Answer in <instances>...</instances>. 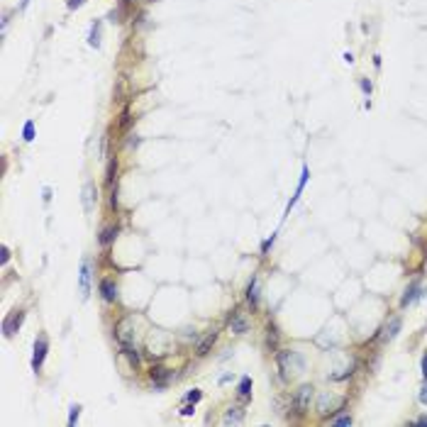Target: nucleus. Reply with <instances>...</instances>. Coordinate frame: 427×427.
Returning <instances> with one entry per match:
<instances>
[{
    "label": "nucleus",
    "mask_w": 427,
    "mask_h": 427,
    "mask_svg": "<svg viewBox=\"0 0 427 427\" xmlns=\"http://www.w3.org/2000/svg\"><path fill=\"white\" fill-rule=\"evenodd\" d=\"M398 330H400V320L395 317V320H390V325L386 327V339H393L398 334Z\"/></svg>",
    "instance_id": "obj_21"
},
{
    "label": "nucleus",
    "mask_w": 427,
    "mask_h": 427,
    "mask_svg": "<svg viewBox=\"0 0 427 427\" xmlns=\"http://www.w3.org/2000/svg\"><path fill=\"white\" fill-rule=\"evenodd\" d=\"M115 237H117V227H105L100 235V244H112Z\"/></svg>",
    "instance_id": "obj_19"
},
{
    "label": "nucleus",
    "mask_w": 427,
    "mask_h": 427,
    "mask_svg": "<svg viewBox=\"0 0 427 427\" xmlns=\"http://www.w3.org/2000/svg\"><path fill=\"white\" fill-rule=\"evenodd\" d=\"M313 395H315V388H313L310 383H305V386H300V388L296 390L293 405H296V412H298V415L308 412V408H310V400H313Z\"/></svg>",
    "instance_id": "obj_2"
},
{
    "label": "nucleus",
    "mask_w": 427,
    "mask_h": 427,
    "mask_svg": "<svg viewBox=\"0 0 427 427\" xmlns=\"http://www.w3.org/2000/svg\"><path fill=\"white\" fill-rule=\"evenodd\" d=\"M215 339H218V330H212V332L207 334V337H205L203 342L198 344V356H205V354L210 352V347L215 344Z\"/></svg>",
    "instance_id": "obj_15"
},
{
    "label": "nucleus",
    "mask_w": 427,
    "mask_h": 427,
    "mask_svg": "<svg viewBox=\"0 0 427 427\" xmlns=\"http://www.w3.org/2000/svg\"><path fill=\"white\" fill-rule=\"evenodd\" d=\"M47 349H49L47 339H44V337H39L37 342H35V354H32V369H35V371H39V369H42V364H44V356H47Z\"/></svg>",
    "instance_id": "obj_6"
},
{
    "label": "nucleus",
    "mask_w": 427,
    "mask_h": 427,
    "mask_svg": "<svg viewBox=\"0 0 427 427\" xmlns=\"http://www.w3.org/2000/svg\"><path fill=\"white\" fill-rule=\"evenodd\" d=\"M200 398H203V393H200L198 388H193V390H190V393L186 395V400H188V403H198Z\"/></svg>",
    "instance_id": "obj_23"
},
{
    "label": "nucleus",
    "mask_w": 427,
    "mask_h": 427,
    "mask_svg": "<svg viewBox=\"0 0 427 427\" xmlns=\"http://www.w3.org/2000/svg\"><path fill=\"white\" fill-rule=\"evenodd\" d=\"M422 376H425V378H427V354H425V356H422Z\"/></svg>",
    "instance_id": "obj_30"
},
{
    "label": "nucleus",
    "mask_w": 427,
    "mask_h": 427,
    "mask_svg": "<svg viewBox=\"0 0 427 427\" xmlns=\"http://www.w3.org/2000/svg\"><path fill=\"white\" fill-rule=\"evenodd\" d=\"M91 261L83 259L81 261V271H78V293H81V298L86 300L88 298V293H91Z\"/></svg>",
    "instance_id": "obj_4"
},
{
    "label": "nucleus",
    "mask_w": 427,
    "mask_h": 427,
    "mask_svg": "<svg viewBox=\"0 0 427 427\" xmlns=\"http://www.w3.org/2000/svg\"><path fill=\"white\" fill-rule=\"evenodd\" d=\"M115 337L120 342V349L122 347H134V332H132V320H122L117 327H115Z\"/></svg>",
    "instance_id": "obj_3"
},
{
    "label": "nucleus",
    "mask_w": 427,
    "mask_h": 427,
    "mask_svg": "<svg viewBox=\"0 0 427 427\" xmlns=\"http://www.w3.org/2000/svg\"><path fill=\"white\" fill-rule=\"evenodd\" d=\"M83 3H86V0H69L66 5H69V10H78V8H81Z\"/></svg>",
    "instance_id": "obj_26"
},
{
    "label": "nucleus",
    "mask_w": 427,
    "mask_h": 427,
    "mask_svg": "<svg viewBox=\"0 0 427 427\" xmlns=\"http://www.w3.org/2000/svg\"><path fill=\"white\" fill-rule=\"evenodd\" d=\"M8 22H10V18L5 15V18H3V35H5V30H8Z\"/></svg>",
    "instance_id": "obj_33"
},
{
    "label": "nucleus",
    "mask_w": 427,
    "mask_h": 427,
    "mask_svg": "<svg viewBox=\"0 0 427 427\" xmlns=\"http://www.w3.org/2000/svg\"><path fill=\"white\" fill-rule=\"evenodd\" d=\"M420 403H425V405H427V386L422 388V393H420Z\"/></svg>",
    "instance_id": "obj_29"
},
{
    "label": "nucleus",
    "mask_w": 427,
    "mask_h": 427,
    "mask_svg": "<svg viewBox=\"0 0 427 427\" xmlns=\"http://www.w3.org/2000/svg\"><path fill=\"white\" fill-rule=\"evenodd\" d=\"M415 425H427V415H422V417H417V420H415Z\"/></svg>",
    "instance_id": "obj_31"
},
{
    "label": "nucleus",
    "mask_w": 427,
    "mask_h": 427,
    "mask_svg": "<svg viewBox=\"0 0 427 427\" xmlns=\"http://www.w3.org/2000/svg\"><path fill=\"white\" fill-rule=\"evenodd\" d=\"M308 178H310V171H308V166H303V173H300V183H298L296 188V195L291 198V203H288V207H286V212H291V207L298 203V198H300V193H303V188H305V183H308Z\"/></svg>",
    "instance_id": "obj_11"
},
{
    "label": "nucleus",
    "mask_w": 427,
    "mask_h": 427,
    "mask_svg": "<svg viewBox=\"0 0 427 427\" xmlns=\"http://www.w3.org/2000/svg\"><path fill=\"white\" fill-rule=\"evenodd\" d=\"M274 240H276V235H271L269 240H266V242H264V244H261V254H266V252H269V247L274 244Z\"/></svg>",
    "instance_id": "obj_25"
},
{
    "label": "nucleus",
    "mask_w": 427,
    "mask_h": 427,
    "mask_svg": "<svg viewBox=\"0 0 427 427\" xmlns=\"http://www.w3.org/2000/svg\"><path fill=\"white\" fill-rule=\"evenodd\" d=\"M247 300H249V305H252V308H257V303H259V279H252V281H249V288H247Z\"/></svg>",
    "instance_id": "obj_13"
},
{
    "label": "nucleus",
    "mask_w": 427,
    "mask_h": 427,
    "mask_svg": "<svg viewBox=\"0 0 427 427\" xmlns=\"http://www.w3.org/2000/svg\"><path fill=\"white\" fill-rule=\"evenodd\" d=\"M8 261H10V249L3 247V264H8Z\"/></svg>",
    "instance_id": "obj_28"
},
{
    "label": "nucleus",
    "mask_w": 427,
    "mask_h": 427,
    "mask_svg": "<svg viewBox=\"0 0 427 427\" xmlns=\"http://www.w3.org/2000/svg\"><path fill=\"white\" fill-rule=\"evenodd\" d=\"M330 422L332 425H352V415H339V417H332Z\"/></svg>",
    "instance_id": "obj_22"
},
{
    "label": "nucleus",
    "mask_w": 427,
    "mask_h": 427,
    "mask_svg": "<svg viewBox=\"0 0 427 427\" xmlns=\"http://www.w3.org/2000/svg\"><path fill=\"white\" fill-rule=\"evenodd\" d=\"M151 381L161 388V386H166V381H168V371L164 369V366H154L151 369Z\"/></svg>",
    "instance_id": "obj_14"
},
{
    "label": "nucleus",
    "mask_w": 427,
    "mask_h": 427,
    "mask_svg": "<svg viewBox=\"0 0 427 427\" xmlns=\"http://www.w3.org/2000/svg\"><path fill=\"white\" fill-rule=\"evenodd\" d=\"M230 330L235 334H244L249 330V322H247V317L242 315L240 310H235L232 315H230Z\"/></svg>",
    "instance_id": "obj_9"
},
{
    "label": "nucleus",
    "mask_w": 427,
    "mask_h": 427,
    "mask_svg": "<svg viewBox=\"0 0 427 427\" xmlns=\"http://www.w3.org/2000/svg\"><path fill=\"white\" fill-rule=\"evenodd\" d=\"M22 320H25V313L22 310H15L10 317H5V322H3V332L5 337H13V334L20 330V325H22Z\"/></svg>",
    "instance_id": "obj_5"
},
{
    "label": "nucleus",
    "mask_w": 427,
    "mask_h": 427,
    "mask_svg": "<svg viewBox=\"0 0 427 427\" xmlns=\"http://www.w3.org/2000/svg\"><path fill=\"white\" fill-rule=\"evenodd\" d=\"M100 293H103V298H105L108 303H112V300H117V286H115L110 279L100 281Z\"/></svg>",
    "instance_id": "obj_12"
},
{
    "label": "nucleus",
    "mask_w": 427,
    "mask_h": 427,
    "mask_svg": "<svg viewBox=\"0 0 427 427\" xmlns=\"http://www.w3.org/2000/svg\"><path fill=\"white\" fill-rule=\"evenodd\" d=\"M242 420H244V410L242 408H230L227 412H225V417H223V425H240Z\"/></svg>",
    "instance_id": "obj_10"
},
{
    "label": "nucleus",
    "mask_w": 427,
    "mask_h": 427,
    "mask_svg": "<svg viewBox=\"0 0 427 427\" xmlns=\"http://www.w3.org/2000/svg\"><path fill=\"white\" fill-rule=\"evenodd\" d=\"M279 369H281V378L283 381H291V376L303 371V359L298 352H279Z\"/></svg>",
    "instance_id": "obj_1"
},
{
    "label": "nucleus",
    "mask_w": 427,
    "mask_h": 427,
    "mask_svg": "<svg viewBox=\"0 0 427 427\" xmlns=\"http://www.w3.org/2000/svg\"><path fill=\"white\" fill-rule=\"evenodd\" d=\"M88 44H91V47H95V49L100 47V22H93V25H91V35H88Z\"/></svg>",
    "instance_id": "obj_16"
},
{
    "label": "nucleus",
    "mask_w": 427,
    "mask_h": 427,
    "mask_svg": "<svg viewBox=\"0 0 427 427\" xmlns=\"http://www.w3.org/2000/svg\"><path fill=\"white\" fill-rule=\"evenodd\" d=\"M337 408H342V398H330V393H325L322 398H320V403H317V410H320V415H332V412H337Z\"/></svg>",
    "instance_id": "obj_8"
},
{
    "label": "nucleus",
    "mask_w": 427,
    "mask_h": 427,
    "mask_svg": "<svg viewBox=\"0 0 427 427\" xmlns=\"http://www.w3.org/2000/svg\"><path fill=\"white\" fill-rule=\"evenodd\" d=\"M417 291H420V286H417V283H412V286H410L408 291H405V296H403V300H400V303H403V305H410V303H412L415 298L420 296Z\"/></svg>",
    "instance_id": "obj_17"
},
{
    "label": "nucleus",
    "mask_w": 427,
    "mask_h": 427,
    "mask_svg": "<svg viewBox=\"0 0 427 427\" xmlns=\"http://www.w3.org/2000/svg\"><path fill=\"white\" fill-rule=\"evenodd\" d=\"M361 88H364L366 93H371V83H369V81H364V83H361Z\"/></svg>",
    "instance_id": "obj_32"
},
{
    "label": "nucleus",
    "mask_w": 427,
    "mask_h": 427,
    "mask_svg": "<svg viewBox=\"0 0 427 427\" xmlns=\"http://www.w3.org/2000/svg\"><path fill=\"white\" fill-rule=\"evenodd\" d=\"M27 5H30V0H22V3H20V10H25Z\"/></svg>",
    "instance_id": "obj_34"
},
{
    "label": "nucleus",
    "mask_w": 427,
    "mask_h": 427,
    "mask_svg": "<svg viewBox=\"0 0 427 427\" xmlns=\"http://www.w3.org/2000/svg\"><path fill=\"white\" fill-rule=\"evenodd\" d=\"M193 405H195V403H188L186 408H181V415H183V417H188V415H193V410H195Z\"/></svg>",
    "instance_id": "obj_27"
},
{
    "label": "nucleus",
    "mask_w": 427,
    "mask_h": 427,
    "mask_svg": "<svg viewBox=\"0 0 427 427\" xmlns=\"http://www.w3.org/2000/svg\"><path fill=\"white\" fill-rule=\"evenodd\" d=\"M78 415H81V408H78V405H74V408H71V412H69V425H76V422H78Z\"/></svg>",
    "instance_id": "obj_24"
},
{
    "label": "nucleus",
    "mask_w": 427,
    "mask_h": 427,
    "mask_svg": "<svg viewBox=\"0 0 427 427\" xmlns=\"http://www.w3.org/2000/svg\"><path fill=\"white\" fill-rule=\"evenodd\" d=\"M81 200H83V210H86V215H91L93 212L95 203H98V190H95L93 183H86L83 186V195H81Z\"/></svg>",
    "instance_id": "obj_7"
},
{
    "label": "nucleus",
    "mask_w": 427,
    "mask_h": 427,
    "mask_svg": "<svg viewBox=\"0 0 427 427\" xmlns=\"http://www.w3.org/2000/svg\"><path fill=\"white\" fill-rule=\"evenodd\" d=\"M22 137H25V142H32V139H35V122H32V120H27V122H25Z\"/></svg>",
    "instance_id": "obj_20"
},
{
    "label": "nucleus",
    "mask_w": 427,
    "mask_h": 427,
    "mask_svg": "<svg viewBox=\"0 0 427 427\" xmlns=\"http://www.w3.org/2000/svg\"><path fill=\"white\" fill-rule=\"evenodd\" d=\"M240 395H242V398H249V395H252V378H249V376H242V381H240Z\"/></svg>",
    "instance_id": "obj_18"
}]
</instances>
